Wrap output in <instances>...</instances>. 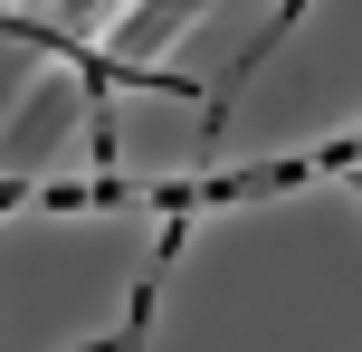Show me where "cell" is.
Segmentation results:
<instances>
[{"label":"cell","mask_w":362,"mask_h":352,"mask_svg":"<svg viewBox=\"0 0 362 352\" xmlns=\"http://www.w3.org/2000/svg\"><path fill=\"white\" fill-rule=\"evenodd\" d=\"M86 352H134V334H105V343H86Z\"/></svg>","instance_id":"obj_1"},{"label":"cell","mask_w":362,"mask_h":352,"mask_svg":"<svg viewBox=\"0 0 362 352\" xmlns=\"http://www.w3.org/2000/svg\"><path fill=\"white\" fill-rule=\"evenodd\" d=\"M67 10H105V0H67Z\"/></svg>","instance_id":"obj_2"}]
</instances>
